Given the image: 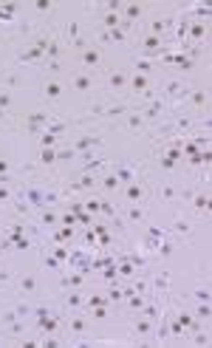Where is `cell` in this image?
Segmentation results:
<instances>
[{"label":"cell","mask_w":212,"mask_h":348,"mask_svg":"<svg viewBox=\"0 0 212 348\" xmlns=\"http://www.w3.org/2000/svg\"><path fill=\"white\" fill-rule=\"evenodd\" d=\"M85 62H88V65H91V62H96V54H93V51H88V54H85Z\"/></svg>","instance_id":"4"},{"label":"cell","mask_w":212,"mask_h":348,"mask_svg":"<svg viewBox=\"0 0 212 348\" xmlns=\"http://www.w3.org/2000/svg\"><path fill=\"white\" fill-rule=\"evenodd\" d=\"M91 82H88V77H79V79H76V88H88Z\"/></svg>","instance_id":"1"},{"label":"cell","mask_w":212,"mask_h":348,"mask_svg":"<svg viewBox=\"0 0 212 348\" xmlns=\"http://www.w3.org/2000/svg\"><path fill=\"white\" fill-rule=\"evenodd\" d=\"M48 94H51V96H57V94H60V85H54V82H51V85H48Z\"/></svg>","instance_id":"3"},{"label":"cell","mask_w":212,"mask_h":348,"mask_svg":"<svg viewBox=\"0 0 212 348\" xmlns=\"http://www.w3.org/2000/svg\"><path fill=\"white\" fill-rule=\"evenodd\" d=\"M133 85H136V88H144V85H147V79H144V77H136V79H133Z\"/></svg>","instance_id":"2"}]
</instances>
